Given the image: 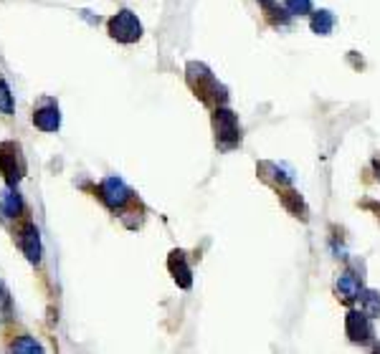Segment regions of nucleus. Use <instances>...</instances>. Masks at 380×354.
Instances as JSON below:
<instances>
[{
  "mask_svg": "<svg viewBox=\"0 0 380 354\" xmlns=\"http://www.w3.org/2000/svg\"><path fill=\"white\" fill-rule=\"evenodd\" d=\"M185 79L188 87L193 89V94L200 101H226V89L220 87L216 76L211 74V68L206 64H198V61H190L185 66Z\"/></svg>",
  "mask_w": 380,
  "mask_h": 354,
  "instance_id": "f257e3e1",
  "label": "nucleus"
},
{
  "mask_svg": "<svg viewBox=\"0 0 380 354\" xmlns=\"http://www.w3.org/2000/svg\"><path fill=\"white\" fill-rule=\"evenodd\" d=\"M213 129H216V145L218 149L228 152L241 145V127H239V117H236L231 109L218 107L213 112Z\"/></svg>",
  "mask_w": 380,
  "mask_h": 354,
  "instance_id": "f03ea898",
  "label": "nucleus"
},
{
  "mask_svg": "<svg viewBox=\"0 0 380 354\" xmlns=\"http://www.w3.org/2000/svg\"><path fill=\"white\" fill-rule=\"evenodd\" d=\"M107 31L114 40L120 43H134L142 36V23L137 20V15L132 10H120L117 15H112L107 23Z\"/></svg>",
  "mask_w": 380,
  "mask_h": 354,
  "instance_id": "7ed1b4c3",
  "label": "nucleus"
},
{
  "mask_svg": "<svg viewBox=\"0 0 380 354\" xmlns=\"http://www.w3.org/2000/svg\"><path fill=\"white\" fill-rule=\"evenodd\" d=\"M26 172V162L20 157V147L15 142H3L0 145V175L6 177L10 187H15Z\"/></svg>",
  "mask_w": 380,
  "mask_h": 354,
  "instance_id": "20e7f679",
  "label": "nucleus"
},
{
  "mask_svg": "<svg viewBox=\"0 0 380 354\" xmlns=\"http://www.w3.org/2000/svg\"><path fill=\"white\" fill-rule=\"evenodd\" d=\"M99 198L104 200V205L112 207V210H120V207H125L127 202L132 200L134 193L129 190V187L125 185V180H120V177H107V180L99 185Z\"/></svg>",
  "mask_w": 380,
  "mask_h": 354,
  "instance_id": "39448f33",
  "label": "nucleus"
},
{
  "mask_svg": "<svg viewBox=\"0 0 380 354\" xmlns=\"http://www.w3.org/2000/svg\"><path fill=\"white\" fill-rule=\"evenodd\" d=\"M345 332H347V339L355 341V344H365V341H370L373 339V324H370V316H367L365 311H347Z\"/></svg>",
  "mask_w": 380,
  "mask_h": 354,
  "instance_id": "423d86ee",
  "label": "nucleus"
},
{
  "mask_svg": "<svg viewBox=\"0 0 380 354\" xmlns=\"http://www.w3.org/2000/svg\"><path fill=\"white\" fill-rule=\"evenodd\" d=\"M18 248L23 251V256H26L31 263L41 261V235L34 223H26V226L18 230Z\"/></svg>",
  "mask_w": 380,
  "mask_h": 354,
  "instance_id": "0eeeda50",
  "label": "nucleus"
},
{
  "mask_svg": "<svg viewBox=\"0 0 380 354\" xmlns=\"http://www.w3.org/2000/svg\"><path fill=\"white\" fill-rule=\"evenodd\" d=\"M167 268H170L175 283H178L181 288L193 286V271H190V266H188L185 253H183V251H173V253H170V258H167Z\"/></svg>",
  "mask_w": 380,
  "mask_h": 354,
  "instance_id": "6e6552de",
  "label": "nucleus"
},
{
  "mask_svg": "<svg viewBox=\"0 0 380 354\" xmlns=\"http://www.w3.org/2000/svg\"><path fill=\"white\" fill-rule=\"evenodd\" d=\"M34 124L41 132H56L61 127V112L56 104H46L34 112Z\"/></svg>",
  "mask_w": 380,
  "mask_h": 354,
  "instance_id": "1a4fd4ad",
  "label": "nucleus"
},
{
  "mask_svg": "<svg viewBox=\"0 0 380 354\" xmlns=\"http://www.w3.org/2000/svg\"><path fill=\"white\" fill-rule=\"evenodd\" d=\"M0 213H3V218H18L23 213V198L18 195L15 187L8 185L6 193L0 195Z\"/></svg>",
  "mask_w": 380,
  "mask_h": 354,
  "instance_id": "9d476101",
  "label": "nucleus"
},
{
  "mask_svg": "<svg viewBox=\"0 0 380 354\" xmlns=\"http://www.w3.org/2000/svg\"><path fill=\"white\" fill-rule=\"evenodd\" d=\"M337 291L345 301H355L360 299V291H363V281L358 279L355 274H342L337 279Z\"/></svg>",
  "mask_w": 380,
  "mask_h": 354,
  "instance_id": "9b49d317",
  "label": "nucleus"
},
{
  "mask_svg": "<svg viewBox=\"0 0 380 354\" xmlns=\"http://www.w3.org/2000/svg\"><path fill=\"white\" fill-rule=\"evenodd\" d=\"M259 6H261V10H264V15L272 20L274 26H287L289 23V10L287 8H281L276 0H259Z\"/></svg>",
  "mask_w": 380,
  "mask_h": 354,
  "instance_id": "f8f14e48",
  "label": "nucleus"
},
{
  "mask_svg": "<svg viewBox=\"0 0 380 354\" xmlns=\"http://www.w3.org/2000/svg\"><path fill=\"white\" fill-rule=\"evenodd\" d=\"M309 26H312V34L330 36L332 34V28H335V15L330 13V10H317V13H312Z\"/></svg>",
  "mask_w": 380,
  "mask_h": 354,
  "instance_id": "ddd939ff",
  "label": "nucleus"
},
{
  "mask_svg": "<svg viewBox=\"0 0 380 354\" xmlns=\"http://www.w3.org/2000/svg\"><path fill=\"white\" fill-rule=\"evenodd\" d=\"M360 301H363V311H365L370 319H380V294H378V291L363 288Z\"/></svg>",
  "mask_w": 380,
  "mask_h": 354,
  "instance_id": "4468645a",
  "label": "nucleus"
},
{
  "mask_svg": "<svg viewBox=\"0 0 380 354\" xmlns=\"http://www.w3.org/2000/svg\"><path fill=\"white\" fill-rule=\"evenodd\" d=\"M289 15H307L312 13V0H284Z\"/></svg>",
  "mask_w": 380,
  "mask_h": 354,
  "instance_id": "2eb2a0df",
  "label": "nucleus"
},
{
  "mask_svg": "<svg viewBox=\"0 0 380 354\" xmlns=\"http://www.w3.org/2000/svg\"><path fill=\"white\" fill-rule=\"evenodd\" d=\"M0 114H13V94L3 79H0Z\"/></svg>",
  "mask_w": 380,
  "mask_h": 354,
  "instance_id": "dca6fc26",
  "label": "nucleus"
},
{
  "mask_svg": "<svg viewBox=\"0 0 380 354\" xmlns=\"http://www.w3.org/2000/svg\"><path fill=\"white\" fill-rule=\"evenodd\" d=\"M10 349H13V352H41L43 347H41L38 341L31 339V337H23V339L15 341V344H13Z\"/></svg>",
  "mask_w": 380,
  "mask_h": 354,
  "instance_id": "f3484780",
  "label": "nucleus"
},
{
  "mask_svg": "<svg viewBox=\"0 0 380 354\" xmlns=\"http://www.w3.org/2000/svg\"><path fill=\"white\" fill-rule=\"evenodd\" d=\"M0 307H3V309L10 307V299H8V291H6V286H3V283H0Z\"/></svg>",
  "mask_w": 380,
  "mask_h": 354,
  "instance_id": "a211bd4d",
  "label": "nucleus"
},
{
  "mask_svg": "<svg viewBox=\"0 0 380 354\" xmlns=\"http://www.w3.org/2000/svg\"><path fill=\"white\" fill-rule=\"evenodd\" d=\"M375 349H378V352H380V344H378V347H375Z\"/></svg>",
  "mask_w": 380,
  "mask_h": 354,
  "instance_id": "6ab92c4d",
  "label": "nucleus"
}]
</instances>
